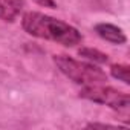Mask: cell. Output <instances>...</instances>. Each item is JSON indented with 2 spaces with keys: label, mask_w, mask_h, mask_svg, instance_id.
Returning a JSON list of instances; mask_svg holds the SVG:
<instances>
[{
  "label": "cell",
  "mask_w": 130,
  "mask_h": 130,
  "mask_svg": "<svg viewBox=\"0 0 130 130\" xmlns=\"http://www.w3.org/2000/svg\"><path fill=\"white\" fill-rule=\"evenodd\" d=\"M87 127H100V128H116L119 125H112V124H104V122H89Z\"/></svg>",
  "instance_id": "obj_9"
},
{
  "label": "cell",
  "mask_w": 130,
  "mask_h": 130,
  "mask_svg": "<svg viewBox=\"0 0 130 130\" xmlns=\"http://www.w3.org/2000/svg\"><path fill=\"white\" fill-rule=\"evenodd\" d=\"M78 55L86 58L87 61L90 63H96V64H107L109 63V55L96 47H89V46H84V47H80L78 49Z\"/></svg>",
  "instance_id": "obj_6"
},
{
  "label": "cell",
  "mask_w": 130,
  "mask_h": 130,
  "mask_svg": "<svg viewBox=\"0 0 130 130\" xmlns=\"http://www.w3.org/2000/svg\"><path fill=\"white\" fill-rule=\"evenodd\" d=\"M25 9V0H0V20L12 23Z\"/></svg>",
  "instance_id": "obj_5"
},
{
  "label": "cell",
  "mask_w": 130,
  "mask_h": 130,
  "mask_svg": "<svg viewBox=\"0 0 130 130\" xmlns=\"http://www.w3.org/2000/svg\"><path fill=\"white\" fill-rule=\"evenodd\" d=\"M52 60L55 66L58 68V71L75 84L90 86V84H104L109 81L107 74L101 68H98L95 63L81 61L63 54L54 55Z\"/></svg>",
  "instance_id": "obj_2"
},
{
  "label": "cell",
  "mask_w": 130,
  "mask_h": 130,
  "mask_svg": "<svg viewBox=\"0 0 130 130\" xmlns=\"http://www.w3.org/2000/svg\"><path fill=\"white\" fill-rule=\"evenodd\" d=\"M128 64L125 63H113L110 66V75L118 80V81H122L125 86L130 84V80H128Z\"/></svg>",
  "instance_id": "obj_7"
},
{
  "label": "cell",
  "mask_w": 130,
  "mask_h": 130,
  "mask_svg": "<svg viewBox=\"0 0 130 130\" xmlns=\"http://www.w3.org/2000/svg\"><path fill=\"white\" fill-rule=\"evenodd\" d=\"M93 31H95V34L100 38H103L104 41H109L112 44H118L119 46V44H125L127 43L125 32L119 26H116L113 23H107V22L96 23L93 26Z\"/></svg>",
  "instance_id": "obj_4"
},
{
  "label": "cell",
  "mask_w": 130,
  "mask_h": 130,
  "mask_svg": "<svg viewBox=\"0 0 130 130\" xmlns=\"http://www.w3.org/2000/svg\"><path fill=\"white\" fill-rule=\"evenodd\" d=\"M22 28L35 38L54 41L66 47H75L83 43V35L75 26L38 11H26L22 15Z\"/></svg>",
  "instance_id": "obj_1"
},
{
  "label": "cell",
  "mask_w": 130,
  "mask_h": 130,
  "mask_svg": "<svg viewBox=\"0 0 130 130\" xmlns=\"http://www.w3.org/2000/svg\"><path fill=\"white\" fill-rule=\"evenodd\" d=\"M80 98L96 103V104H103L107 106L113 110L118 112H125L128 109V103H130V95L124 90H119L116 87L107 86L104 84H90V86H84L80 93Z\"/></svg>",
  "instance_id": "obj_3"
},
{
  "label": "cell",
  "mask_w": 130,
  "mask_h": 130,
  "mask_svg": "<svg viewBox=\"0 0 130 130\" xmlns=\"http://www.w3.org/2000/svg\"><path fill=\"white\" fill-rule=\"evenodd\" d=\"M35 3L38 6H43V8L57 9V2H55V0H35Z\"/></svg>",
  "instance_id": "obj_8"
}]
</instances>
